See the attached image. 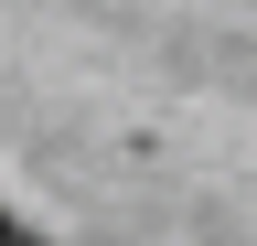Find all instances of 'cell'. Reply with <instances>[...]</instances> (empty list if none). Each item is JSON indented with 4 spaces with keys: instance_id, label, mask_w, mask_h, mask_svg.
<instances>
[{
    "instance_id": "obj_1",
    "label": "cell",
    "mask_w": 257,
    "mask_h": 246,
    "mask_svg": "<svg viewBox=\"0 0 257 246\" xmlns=\"http://www.w3.org/2000/svg\"><path fill=\"white\" fill-rule=\"evenodd\" d=\"M0 246H43V235H32V225H22V214H11V203H0Z\"/></svg>"
}]
</instances>
